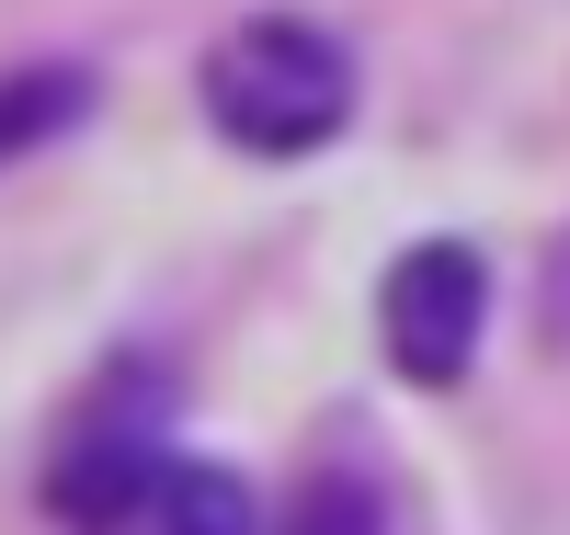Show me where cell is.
<instances>
[{
	"label": "cell",
	"mask_w": 570,
	"mask_h": 535,
	"mask_svg": "<svg viewBox=\"0 0 570 535\" xmlns=\"http://www.w3.org/2000/svg\"><path fill=\"white\" fill-rule=\"evenodd\" d=\"M149 456H160V376H149V365H115V376H104V399L69 422L58 467H46V513L80 524L126 467H149Z\"/></svg>",
	"instance_id": "obj_4"
},
{
	"label": "cell",
	"mask_w": 570,
	"mask_h": 535,
	"mask_svg": "<svg viewBox=\"0 0 570 535\" xmlns=\"http://www.w3.org/2000/svg\"><path fill=\"white\" fill-rule=\"evenodd\" d=\"M206 126L252 160H308L354 126V46L308 12H252L206 46Z\"/></svg>",
	"instance_id": "obj_1"
},
{
	"label": "cell",
	"mask_w": 570,
	"mask_h": 535,
	"mask_svg": "<svg viewBox=\"0 0 570 535\" xmlns=\"http://www.w3.org/2000/svg\"><path fill=\"white\" fill-rule=\"evenodd\" d=\"M69 535H252V491H240V467L160 445L149 467H126Z\"/></svg>",
	"instance_id": "obj_3"
},
{
	"label": "cell",
	"mask_w": 570,
	"mask_h": 535,
	"mask_svg": "<svg viewBox=\"0 0 570 535\" xmlns=\"http://www.w3.org/2000/svg\"><path fill=\"white\" fill-rule=\"evenodd\" d=\"M480 319H491V262L468 239H411L376 285V330H389V365L411 387H456L480 365Z\"/></svg>",
	"instance_id": "obj_2"
},
{
	"label": "cell",
	"mask_w": 570,
	"mask_h": 535,
	"mask_svg": "<svg viewBox=\"0 0 570 535\" xmlns=\"http://www.w3.org/2000/svg\"><path fill=\"white\" fill-rule=\"evenodd\" d=\"M69 126H91V69L46 58V69H12V80H0V171L35 160L46 137H69Z\"/></svg>",
	"instance_id": "obj_5"
},
{
	"label": "cell",
	"mask_w": 570,
	"mask_h": 535,
	"mask_svg": "<svg viewBox=\"0 0 570 535\" xmlns=\"http://www.w3.org/2000/svg\"><path fill=\"white\" fill-rule=\"evenodd\" d=\"M274 535H389V502H376V478H354V467H320L297 502H285V524Z\"/></svg>",
	"instance_id": "obj_6"
}]
</instances>
